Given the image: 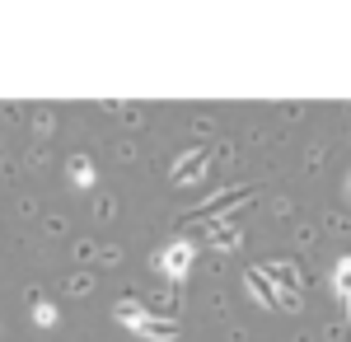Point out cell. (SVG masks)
<instances>
[{"label": "cell", "instance_id": "6da1fadb", "mask_svg": "<svg viewBox=\"0 0 351 342\" xmlns=\"http://www.w3.org/2000/svg\"><path fill=\"white\" fill-rule=\"evenodd\" d=\"M112 315L122 319V323H132V328L141 333V338H155V342L178 338V328H173V323H160V319H150L145 310H141V305H132V300H122V305H117Z\"/></svg>", "mask_w": 351, "mask_h": 342}, {"label": "cell", "instance_id": "7a4b0ae2", "mask_svg": "<svg viewBox=\"0 0 351 342\" xmlns=\"http://www.w3.org/2000/svg\"><path fill=\"white\" fill-rule=\"evenodd\" d=\"M188 267H192V244H183V239L169 244V249L160 253V272H164V277H173V282H183Z\"/></svg>", "mask_w": 351, "mask_h": 342}, {"label": "cell", "instance_id": "3957f363", "mask_svg": "<svg viewBox=\"0 0 351 342\" xmlns=\"http://www.w3.org/2000/svg\"><path fill=\"white\" fill-rule=\"evenodd\" d=\"M71 183H75V187H89V183H94V164H89L84 155L71 159Z\"/></svg>", "mask_w": 351, "mask_h": 342}, {"label": "cell", "instance_id": "277c9868", "mask_svg": "<svg viewBox=\"0 0 351 342\" xmlns=\"http://www.w3.org/2000/svg\"><path fill=\"white\" fill-rule=\"evenodd\" d=\"M33 319H38V323H43V328H47V323H56V310H52V305H47V300H43V305H38V310H33Z\"/></svg>", "mask_w": 351, "mask_h": 342}]
</instances>
